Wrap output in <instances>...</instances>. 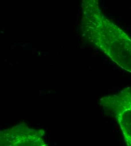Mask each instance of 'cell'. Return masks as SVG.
Segmentation results:
<instances>
[{"instance_id": "cell-1", "label": "cell", "mask_w": 131, "mask_h": 146, "mask_svg": "<svg viewBox=\"0 0 131 146\" xmlns=\"http://www.w3.org/2000/svg\"><path fill=\"white\" fill-rule=\"evenodd\" d=\"M81 9L80 29L84 40L131 73V37L105 15L99 0H81Z\"/></svg>"}, {"instance_id": "cell-2", "label": "cell", "mask_w": 131, "mask_h": 146, "mask_svg": "<svg viewBox=\"0 0 131 146\" xmlns=\"http://www.w3.org/2000/svg\"><path fill=\"white\" fill-rule=\"evenodd\" d=\"M103 110L117 121L123 139L131 146V87H126L116 93L104 96L99 100Z\"/></svg>"}, {"instance_id": "cell-3", "label": "cell", "mask_w": 131, "mask_h": 146, "mask_svg": "<svg viewBox=\"0 0 131 146\" xmlns=\"http://www.w3.org/2000/svg\"><path fill=\"white\" fill-rule=\"evenodd\" d=\"M45 132L30 128L23 123L0 130V146H45Z\"/></svg>"}]
</instances>
